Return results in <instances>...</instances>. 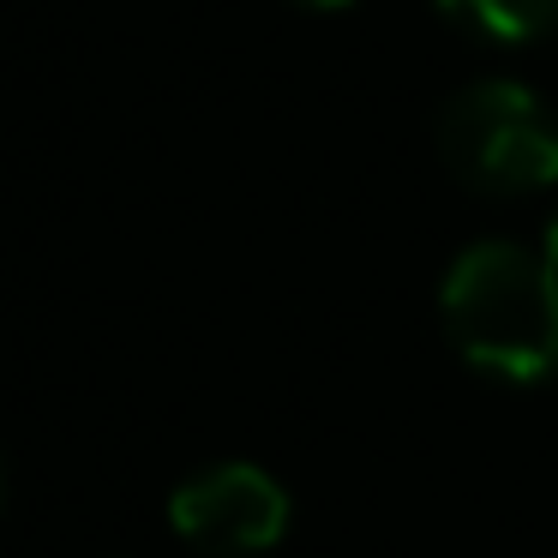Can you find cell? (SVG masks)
<instances>
[{
    "label": "cell",
    "instance_id": "6da1fadb",
    "mask_svg": "<svg viewBox=\"0 0 558 558\" xmlns=\"http://www.w3.org/2000/svg\"><path fill=\"white\" fill-rule=\"evenodd\" d=\"M445 330L462 361L498 378H546L558 366V277L541 253L481 241L445 277Z\"/></svg>",
    "mask_w": 558,
    "mask_h": 558
},
{
    "label": "cell",
    "instance_id": "7a4b0ae2",
    "mask_svg": "<svg viewBox=\"0 0 558 558\" xmlns=\"http://www.w3.org/2000/svg\"><path fill=\"white\" fill-rule=\"evenodd\" d=\"M438 150L481 193H541L558 181V121L510 78L462 90L438 114Z\"/></svg>",
    "mask_w": 558,
    "mask_h": 558
},
{
    "label": "cell",
    "instance_id": "3957f363",
    "mask_svg": "<svg viewBox=\"0 0 558 558\" xmlns=\"http://www.w3.org/2000/svg\"><path fill=\"white\" fill-rule=\"evenodd\" d=\"M169 522L198 553H265L289 529V493L253 462H222L174 493Z\"/></svg>",
    "mask_w": 558,
    "mask_h": 558
},
{
    "label": "cell",
    "instance_id": "277c9868",
    "mask_svg": "<svg viewBox=\"0 0 558 558\" xmlns=\"http://www.w3.org/2000/svg\"><path fill=\"white\" fill-rule=\"evenodd\" d=\"M438 7L457 13L462 25L486 31V37H505V43L541 37V31L558 25V0H438Z\"/></svg>",
    "mask_w": 558,
    "mask_h": 558
},
{
    "label": "cell",
    "instance_id": "5b68a950",
    "mask_svg": "<svg viewBox=\"0 0 558 558\" xmlns=\"http://www.w3.org/2000/svg\"><path fill=\"white\" fill-rule=\"evenodd\" d=\"M541 258H546V265H553V277H558V222H553V229H546V241H541Z\"/></svg>",
    "mask_w": 558,
    "mask_h": 558
},
{
    "label": "cell",
    "instance_id": "8992f818",
    "mask_svg": "<svg viewBox=\"0 0 558 558\" xmlns=\"http://www.w3.org/2000/svg\"><path fill=\"white\" fill-rule=\"evenodd\" d=\"M306 7H349V0H306Z\"/></svg>",
    "mask_w": 558,
    "mask_h": 558
}]
</instances>
